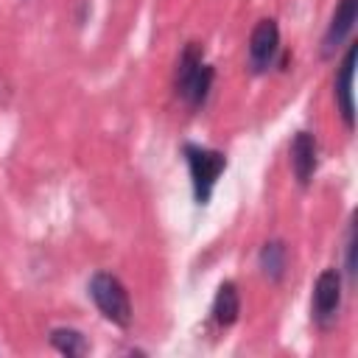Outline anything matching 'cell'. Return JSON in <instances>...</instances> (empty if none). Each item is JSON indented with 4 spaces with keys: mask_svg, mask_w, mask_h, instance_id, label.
Wrapping results in <instances>:
<instances>
[{
    "mask_svg": "<svg viewBox=\"0 0 358 358\" xmlns=\"http://www.w3.org/2000/svg\"><path fill=\"white\" fill-rule=\"evenodd\" d=\"M213 78H215V70L204 62V48L199 42H187L176 62V76H173L176 95L190 106H201L210 95Z\"/></svg>",
    "mask_w": 358,
    "mask_h": 358,
    "instance_id": "6da1fadb",
    "label": "cell"
},
{
    "mask_svg": "<svg viewBox=\"0 0 358 358\" xmlns=\"http://www.w3.org/2000/svg\"><path fill=\"white\" fill-rule=\"evenodd\" d=\"M182 154H185V162H187V171H190L193 199H196V204H207L218 176L227 168V157L215 148H204V145H196V143H185Z\"/></svg>",
    "mask_w": 358,
    "mask_h": 358,
    "instance_id": "7a4b0ae2",
    "label": "cell"
},
{
    "mask_svg": "<svg viewBox=\"0 0 358 358\" xmlns=\"http://www.w3.org/2000/svg\"><path fill=\"white\" fill-rule=\"evenodd\" d=\"M90 296L95 302V308L103 313V319H109L117 327H129L131 324V302H129V291L126 285L109 274V271H98L90 280Z\"/></svg>",
    "mask_w": 358,
    "mask_h": 358,
    "instance_id": "3957f363",
    "label": "cell"
},
{
    "mask_svg": "<svg viewBox=\"0 0 358 358\" xmlns=\"http://www.w3.org/2000/svg\"><path fill=\"white\" fill-rule=\"evenodd\" d=\"M338 308H341V274L338 268H324L313 282L310 316L319 327H330L338 319Z\"/></svg>",
    "mask_w": 358,
    "mask_h": 358,
    "instance_id": "277c9868",
    "label": "cell"
},
{
    "mask_svg": "<svg viewBox=\"0 0 358 358\" xmlns=\"http://www.w3.org/2000/svg\"><path fill=\"white\" fill-rule=\"evenodd\" d=\"M280 53V28L277 20L263 17L249 34V67L255 73H266Z\"/></svg>",
    "mask_w": 358,
    "mask_h": 358,
    "instance_id": "5b68a950",
    "label": "cell"
},
{
    "mask_svg": "<svg viewBox=\"0 0 358 358\" xmlns=\"http://www.w3.org/2000/svg\"><path fill=\"white\" fill-rule=\"evenodd\" d=\"M355 56H358V45H350L341 64H338V73H336V81H333V95H336V106L347 123V129L355 126V103H352V76H355Z\"/></svg>",
    "mask_w": 358,
    "mask_h": 358,
    "instance_id": "8992f818",
    "label": "cell"
},
{
    "mask_svg": "<svg viewBox=\"0 0 358 358\" xmlns=\"http://www.w3.org/2000/svg\"><path fill=\"white\" fill-rule=\"evenodd\" d=\"M316 162H319V145L316 137L310 131H296L291 140V171L296 176V182L302 187L310 185L313 173H316Z\"/></svg>",
    "mask_w": 358,
    "mask_h": 358,
    "instance_id": "52a82bcc",
    "label": "cell"
},
{
    "mask_svg": "<svg viewBox=\"0 0 358 358\" xmlns=\"http://www.w3.org/2000/svg\"><path fill=\"white\" fill-rule=\"evenodd\" d=\"M355 20H358V0H338L336 14H333V20L324 31V39H322V53L324 56H333L344 45V39L355 28Z\"/></svg>",
    "mask_w": 358,
    "mask_h": 358,
    "instance_id": "ba28073f",
    "label": "cell"
},
{
    "mask_svg": "<svg viewBox=\"0 0 358 358\" xmlns=\"http://www.w3.org/2000/svg\"><path fill=\"white\" fill-rule=\"evenodd\" d=\"M238 313H241V294H238V285L235 282H221L218 291H215V299H213V319L215 324L221 327H229L238 322Z\"/></svg>",
    "mask_w": 358,
    "mask_h": 358,
    "instance_id": "9c48e42d",
    "label": "cell"
},
{
    "mask_svg": "<svg viewBox=\"0 0 358 358\" xmlns=\"http://www.w3.org/2000/svg\"><path fill=\"white\" fill-rule=\"evenodd\" d=\"M257 266L260 271L271 280V282H280L282 274H285V266H288V249L282 241H268L263 243L260 255H257Z\"/></svg>",
    "mask_w": 358,
    "mask_h": 358,
    "instance_id": "30bf717a",
    "label": "cell"
},
{
    "mask_svg": "<svg viewBox=\"0 0 358 358\" xmlns=\"http://www.w3.org/2000/svg\"><path fill=\"white\" fill-rule=\"evenodd\" d=\"M50 344L62 355H67V358H76V355H84L87 352V338L78 330H73V327H56V330H50Z\"/></svg>",
    "mask_w": 358,
    "mask_h": 358,
    "instance_id": "8fae6325",
    "label": "cell"
},
{
    "mask_svg": "<svg viewBox=\"0 0 358 358\" xmlns=\"http://www.w3.org/2000/svg\"><path fill=\"white\" fill-rule=\"evenodd\" d=\"M347 274L355 277V227L347 232Z\"/></svg>",
    "mask_w": 358,
    "mask_h": 358,
    "instance_id": "7c38bea8",
    "label": "cell"
}]
</instances>
